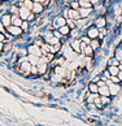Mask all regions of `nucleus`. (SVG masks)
Here are the masks:
<instances>
[{
	"instance_id": "nucleus-25",
	"label": "nucleus",
	"mask_w": 122,
	"mask_h": 126,
	"mask_svg": "<svg viewBox=\"0 0 122 126\" xmlns=\"http://www.w3.org/2000/svg\"><path fill=\"white\" fill-rule=\"evenodd\" d=\"M109 65H114V66H118L120 65V61L117 59H110L109 60Z\"/></svg>"
},
{
	"instance_id": "nucleus-34",
	"label": "nucleus",
	"mask_w": 122,
	"mask_h": 126,
	"mask_svg": "<svg viewBox=\"0 0 122 126\" xmlns=\"http://www.w3.org/2000/svg\"><path fill=\"white\" fill-rule=\"evenodd\" d=\"M4 27H5V26H4V25H3V22L0 21V32H4Z\"/></svg>"
},
{
	"instance_id": "nucleus-38",
	"label": "nucleus",
	"mask_w": 122,
	"mask_h": 126,
	"mask_svg": "<svg viewBox=\"0 0 122 126\" xmlns=\"http://www.w3.org/2000/svg\"><path fill=\"white\" fill-rule=\"evenodd\" d=\"M3 49V42H0V51Z\"/></svg>"
},
{
	"instance_id": "nucleus-36",
	"label": "nucleus",
	"mask_w": 122,
	"mask_h": 126,
	"mask_svg": "<svg viewBox=\"0 0 122 126\" xmlns=\"http://www.w3.org/2000/svg\"><path fill=\"white\" fill-rule=\"evenodd\" d=\"M117 77L120 78V81H122V70H120V72H118V74H117Z\"/></svg>"
},
{
	"instance_id": "nucleus-5",
	"label": "nucleus",
	"mask_w": 122,
	"mask_h": 126,
	"mask_svg": "<svg viewBox=\"0 0 122 126\" xmlns=\"http://www.w3.org/2000/svg\"><path fill=\"white\" fill-rule=\"evenodd\" d=\"M78 12H79V16H81V18H87L88 16L91 15L92 9H91V8H83V7H81V8L78 9Z\"/></svg>"
},
{
	"instance_id": "nucleus-14",
	"label": "nucleus",
	"mask_w": 122,
	"mask_h": 126,
	"mask_svg": "<svg viewBox=\"0 0 122 126\" xmlns=\"http://www.w3.org/2000/svg\"><path fill=\"white\" fill-rule=\"evenodd\" d=\"M108 72L110 73V76H117V74H118V72H120V68H118V66H114V65H109Z\"/></svg>"
},
{
	"instance_id": "nucleus-3",
	"label": "nucleus",
	"mask_w": 122,
	"mask_h": 126,
	"mask_svg": "<svg viewBox=\"0 0 122 126\" xmlns=\"http://www.w3.org/2000/svg\"><path fill=\"white\" fill-rule=\"evenodd\" d=\"M27 51H29V53H30V55L39 56V57H40V55H42V48L39 47L38 44H32V46H30Z\"/></svg>"
},
{
	"instance_id": "nucleus-24",
	"label": "nucleus",
	"mask_w": 122,
	"mask_h": 126,
	"mask_svg": "<svg viewBox=\"0 0 122 126\" xmlns=\"http://www.w3.org/2000/svg\"><path fill=\"white\" fill-rule=\"evenodd\" d=\"M23 5H25L26 8H29L30 11H31V9H32V5H34V4H32L31 0H25V1H23Z\"/></svg>"
},
{
	"instance_id": "nucleus-30",
	"label": "nucleus",
	"mask_w": 122,
	"mask_h": 126,
	"mask_svg": "<svg viewBox=\"0 0 122 126\" xmlns=\"http://www.w3.org/2000/svg\"><path fill=\"white\" fill-rule=\"evenodd\" d=\"M60 47H61V44H60V42H59V43H57V44H55V47H53V53H55V52H57V51L60 49Z\"/></svg>"
},
{
	"instance_id": "nucleus-21",
	"label": "nucleus",
	"mask_w": 122,
	"mask_h": 126,
	"mask_svg": "<svg viewBox=\"0 0 122 126\" xmlns=\"http://www.w3.org/2000/svg\"><path fill=\"white\" fill-rule=\"evenodd\" d=\"M83 53H84V55H87V56H91V55L93 53V49H92V47H91L90 44L86 46V48L83 49Z\"/></svg>"
},
{
	"instance_id": "nucleus-31",
	"label": "nucleus",
	"mask_w": 122,
	"mask_h": 126,
	"mask_svg": "<svg viewBox=\"0 0 122 126\" xmlns=\"http://www.w3.org/2000/svg\"><path fill=\"white\" fill-rule=\"evenodd\" d=\"M27 26H29V25H27V22H22L21 29H22V30H27Z\"/></svg>"
},
{
	"instance_id": "nucleus-39",
	"label": "nucleus",
	"mask_w": 122,
	"mask_h": 126,
	"mask_svg": "<svg viewBox=\"0 0 122 126\" xmlns=\"http://www.w3.org/2000/svg\"><path fill=\"white\" fill-rule=\"evenodd\" d=\"M120 64H121V65H120V66H122V60H121V61H120Z\"/></svg>"
},
{
	"instance_id": "nucleus-32",
	"label": "nucleus",
	"mask_w": 122,
	"mask_h": 126,
	"mask_svg": "<svg viewBox=\"0 0 122 126\" xmlns=\"http://www.w3.org/2000/svg\"><path fill=\"white\" fill-rule=\"evenodd\" d=\"M81 40L83 42V43H86V44H90V42H91V40H90V38H82Z\"/></svg>"
},
{
	"instance_id": "nucleus-15",
	"label": "nucleus",
	"mask_w": 122,
	"mask_h": 126,
	"mask_svg": "<svg viewBox=\"0 0 122 126\" xmlns=\"http://www.w3.org/2000/svg\"><path fill=\"white\" fill-rule=\"evenodd\" d=\"M36 68H38V73L39 74H44L46 70H47V64L46 63H40L36 65Z\"/></svg>"
},
{
	"instance_id": "nucleus-1",
	"label": "nucleus",
	"mask_w": 122,
	"mask_h": 126,
	"mask_svg": "<svg viewBox=\"0 0 122 126\" xmlns=\"http://www.w3.org/2000/svg\"><path fill=\"white\" fill-rule=\"evenodd\" d=\"M105 83H107V86L109 87V92H110V95H113V96L118 95V92H120V90H121V87L118 86V83H113L112 81H107Z\"/></svg>"
},
{
	"instance_id": "nucleus-41",
	"label": "nucleus",
	"mask_w": 122,
	"mask_h": 126,
	"mask_svg": "<svg viewBox=\"0 0 122 126\" xmlns=\"http://www.w3.org/2000/svg\"><path fill=\"white\" fill-rule=\"evenodd\" d=\"M74 1H76V0H74Z\"/></svg>"
},
{
	"instance_id": "nucleus-23",
	"label": "nucleus",
	"mask_w": 122,
	"mask_h": 126,
	"mask_svg": "<svg viewBox=\"0 0 122 126\" xmlns=\"http://www.w3.org/2000/svg\"><path fill=\"white\" fill-rule=\"evenodd\" d=\"M66 24H68V26L70 27V29H76V21H74V20H72V18H69V20L66 21Z\"/></svg>"
},
{
	"instance_id": "nucleus-17",
	"label": "nucleus",
	"mask_w": 122,
	"mask_h": 126,
	"mask_svg": "<svg viewBox=\"0 0 122 126\" xmlns=\"http://www.w3.org/2000/svg\"><path fill=\"white\" fill-rule=\"evenodd\" d=\"M46 40H47V43L51 44V46H55V44L59 43V38H57V36H52V35L48 36V38H47Z\"/></svg>"
},
{
	"instance_id": "nucleus-13",
	"label": "nucleus",
	"mask_w": 122,
	"mask_h": 126,
	"mask_svg": "<svg viewBox=\"0 0 122 126\" xmlns=\"http://www.w3.org/2000/svg\"><path fill=\"white\" fill-rule=\"evenodd\" d=\"M96 27L97 29H101V27H105V25H107V21H105V18L104 17H99L96 20Z\"/></svg>"
},
{
	"instance_id": "nucleus-26",
	"label": "nucleus",
	"mask_w": 122,
	"mask_h": 126,
	"mask_svg": "<svg viewBox=\"0 0 122 126\" xmlns=\"http://www.w3.org/2000/svg\"><path fill=\"white\" fill-rule=\"evenodd\" d=\"M116 59L118 60V61H121V60H122V49H117V52H116Z\"/></svg>"
},
{
	"instance_id": "nucleus-10",
	"label": "nucleus",
	"mask_w": 122,
	"mask_h": 126,
	"mask_svg": "<svg viewBox=\"0 0 122 126\" xmlns=\"http://www.w3.org/2000/svg\"><path fill=\"white\" fill-rule=\"evenodd\" d=\"M70 46H72V48L76 51V52H81V40L79 39L73 40L72 43H70Z\"/></svg>"
},
{
	"instance_id": "nucleus-22",
	"label": "nucleus",
	"mask_w": 122,
	"mask_h": 126,
	"mask_svg": "<svg viewBox=\"0 0 122 126\" xmlns=\"http://www.w3.org/2000/svg\"><path fill=\"white\" fill-rule=\"evenodd\" d=\"M90 46L92 47V49H97V48H99V46H100V43H99L97 40L93 39V40H91V42H90Z\"/></svg>"
},
{
	"instance_id": "nucleus-19",
	"label": "nucleus",
	"mask_w": 122,
	"mask_h": 126,
	"mask_svg": "<svg viewBox=\"0 0 122 126\" xmlns=\"http://www.w3.org/2000/svg\"><path fill=\"white\" fill-rule=\"evenodd\" d=\"M79 7H83V8H91L90 0H79Z\"/></svg>"
},
{
	"instance_id": "nucleus-37",
	"label": "nucleus",
	"mask_w": 122,
	"mask_h": 126,
	"mask_svg": "<svg viewBox=\"0 0 122 126\" xmlns=\"http://www.w3.org/2000/svg\"><path fill=\"white\" fill-rule=\"evenodd\" d=\"M90 3L91 4H97V3H99V0H90Z\"/></svg>"
},
{
	"instance_id": "nucleus-18",
	"label": "nucleus",
	"mask_w": 122,
	"mask_h": 126,
	"mask_svg": "<svg viewBox=\"0 0 122 126\" xmlns=\"http://www.w3.org/2000/svg\"><path fill=\"white\" fill-rule=\"evenodd\" d=\"M59 31L61 32V35H68L69 32H70V27L68 25H64V26L59 27Z\"/></svg>"
},
{
	"instance_id": "nucleus-20",
	"label": "nucleus",
	"mask_w": 122,
	"mask_h": 126,
	"mask_svg": "<svg viewBox=\"0 0 122 126\" xmlns=\"http://www.w3.org/2000/svg\"><path fill=\"white\" fill-rule=\"evenodd\" d=\"M97 91H99V86H97L96 83H91L90 85V92L91 94H97Z\"/></svg>"
},
{
	"instance_id": "nucleus-7",
	"label": "nucleus",
	"mask_w": 122,
	"mask_h": 126,
	"mask_svg": "<svg viewBox=\"0 0 122 126\" xmlns=\"http://www.w3.org/2000/svg\"><path fill=\"white\" fill-rule=\"evenodd\" d=\"M64 25H66V20L62 17H56L55 18V21H53V27H61V26H64Z\"/></svg>"
},
{
	"instance_id": "nucleus-2",
	"label": "nucleus",
	"mask_w": 122,
	"mask_h": 126,
	"mask_svg": "<svg viewBox=\"0 0 122 126\" xmlns=\"http://www.w3.org/2000/svg\"><path fill=\"white\" fill-rule=\"evenodd\" d=\"M8 29V32L9 34H12V35H21L22 34V29H21V26H15V25H11V26H8L7 27Z\"/></svg>"
},
{
	"instance_id": "nucleus-27",
	"label": "nucleus",
	"mask_w": 122,
	"mask_h": 126,
	"mask_svg": "<svg viewBox=\"0 0 122 126\" xmlns=\"http://www.w3.org/2000/svg\"><path fill=\"white\" fill-rule=\"evenodd\" d=\"M100 101H101V104H108V103H109V97L108 96H101Z\"/></svg>"
},
{
	"instance_id": "nucleus-28",
	"label": "nucleus",
	"mask_w": 122,
	"mask_h": 126,
	"mask_svg": "<svg viewBox=\"0 0 122 126\" xmlns=\"http://www.w3.org/2000/svg\"><path fill=\"white\" fill-rule=\"evenodd\" d=\"M110 81L113 82V83H118V82H121V81H120V78L117 77V76H110Z\"/></svg>"
},
{
	"instance_id": "nucleus-40",
	"label": "nucleus",
	"mask_w": 122,
	"mask_h": 126,
	"mask_svg": "<svg viewBox=\"0 0 122 126\" xmlns=\"http://www.w3.org/2000/svg\"><path fill=\"white\" fill-rule=\"evenodd\" d=\"M0 5H1V1H0Z\"/></svg>"
},
{
	"instance_id": "nucleus-33",
	"label": "nucleus",
	"mask_w": 122,
	"mask_h": 126,
	"mask_svg": "<svg viewBox=\"0 0 122 126\" xmlns=\"http://www.w3.org/2000/svg\"><path fill=\"white\" fill-rule=\"evenodd\" d=\"M4 40H5V35L3 32H0V42H4Z\"/></svg>"
},
{
	"instance_id": "nucleus-35",
	"label": "nucleus",
	"mask_w": 122,
	"mask_h": 126,
	"mask_svg": "<svg viewBox=\"0 0 122 126\" xmlns=\"http://www.w3.org/2000/svg\"><path fill=\"white\" fill-rule=\"evenodd\" d=\"M105 85H107V83H105L104 81H100V82H97V86H99V87H100V86H105Z\"/></svg>"
},
{
	"instance_id": "nucleus-12",
	"label": "nucleus",
	"mask_w": 122,
	"mask_h": 126,
	"mask_svg": "<svg viewBox=\"0 0 122 126\" xmlns=\"http://www.w3.org/2000/svg\"><path fill=\"white\" fill-rule=\"evenodd\" d=\"M34 13H40L42 11H43V4L39 3V1H36L34 3V5H32V9H31Z\"/></svg>"
},
{
	"instance_id": "nucleus-16",
	"label": "nucleus",
	"mask_w": 122,
	"mask_h": 126,
	"mask_svg": "<svg viewBox=\"0 0 122 126\" xmlns=\"http://www.w3.org/2000/svg\"><path fill=\"white\" fill-rule=\"evenodd\" d=\"M12 25L21 26V25H22V18L18 17V16H13V17H12Z\"/></svg>"
},
{
	"instance_id": "nucleus-29",
	"label": "nucleus",
	"mask_w": 122,
	"mask_h": 126,
	"mask_svg": "<svg viewBox=\"0 0 122 126\" xmlns=\"http://www.w3.org/2000/svg\"><path fill=\"white\" fill-rule=\"evenodd\" d=\"M72 8H73V9H79V3L73 1V3H72Z\"/></svg>"
},
{
	"instance_id": "nucleus-4",
	"label": "nucleus",
	"mask_w": 122,
	"mask_h": 126,
	"mask_svg": "<svg viewBox=\"0 0 122 126\" xmlns=\"http://www.w3.org/2000/svg\"><path fill=\"white\" fill-rule=\"evenodd\" d=\"M18 15H20V17L22 18V20H27L29 16H30V9L23 5V7H21L20 9H18Z\"/></svg>"
},
{
	"instance_id": "nucleus-9",
	"label": "nucleus",
	"mask_w": 122,
	"mask_h": 126,
	"mask_svg": "<svg viewBox=\"0 0 122 126\" xmlns=\"http://www.w3.org/2000/svg\"><path fill=\"white\" fill-rule=\"evenodd\" d=\"M100 94V96H109L110 92H109V87H108L107 85L105 86H100L99 87V91H97Z\"/></svg>"
},
{
	"instance_id": "nucleus-11",
	"label": "nucleus",
	"mask_w": 122,
	"mask_h": 126,
	"mask_svg": "<svg viewBox=\"0 0 122 126\" xmlns=\"http://www.w3.org/2000/svg\"><path fill=\"white\" fill-rule=\"evenodd\" d=\"M1 22H3V25L5 26V27L11 26V25H12V16H9V15L3 16V18H1Z\"/></svg>"
},
{
	"instance_id": "nucleus-8",
	"label": "nucleus",
	"mask_w": 122,
	"mask_h": 126,
	"mask_svg": "<svg viewBox=\"0 0 122 126\" xmlns=\"http://www.w3.org/2000/svg\"><path fill=\"white\" fill-rule=\"evenodd\" d=\"M87 34H88V38L95 39V38H97V36H99V29H97V27H90Z\"/></svg>"
},
{
	"instance_id": "nucleus-6",
	"label": "nucleus",
	"mask_w": 122,
	"mask_h": 126,
	"mask_svg": "<svg viewBox=\"0 0 122 126\" xmlns=\"http://www.w3.org/2000/svg\"><path fill=\"white\" fill-rule=\"evenodd\" d=\"M68 16H69V18H72V20H74V21H77V20H79V18H81L78 9H73V8L68 11Z\"/></svg>"
}]
</instances>
